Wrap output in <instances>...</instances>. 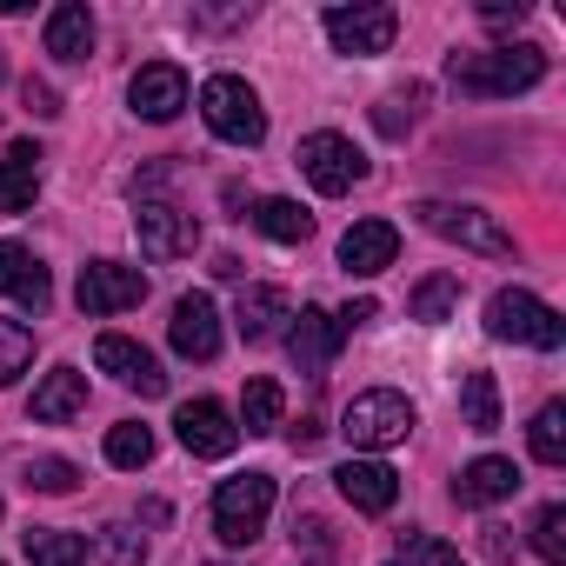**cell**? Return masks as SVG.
<instances>
[{
	"label": "cell",
	"instance_id": "27",
	"mask_svg": "<svg viewBox=\"0 0 566 566\" xmlns=\"http://www.w3.org/2000/svg\"><path fill=\"white\" fill-rule=\"evenodd\" d=\"M280 413H287V394H280L273 380H247V394H240V427H247V433H273Z\"/></svg>",
	"mask_w": 566,
	"mask_h": 566
},
{
	"label": "cell",
	"instance_id": "29",
	"mask_svg": "<svg viewBox=\"0 0 566 566\" xmlns=\"http://www.w3.org/2000/svg\"><path fill=\"white\" fill-rule=\"evenodd\" d=\"M453 307H460V280H453V273H427L420 287H413V321L440 327V321H447Z\"/></svg>",
	"mask_w": 566,
	"mask_h": 566
},
{
	"label": "cell",
	"instance_id": "4",
	"mask_svg": "<svg viewBox=\"0 0 566 566\" xmlns=\"http://www.w3.org/2000/svg\"><path fill=\"white\" fill-rule=\"evenodd\" d=\"M266 513H273V473H233V480H220V493H213V533L227 546H253L266 533Z\"/></svg>",
	"mask_w": 566,
	"mask_h": 566
},
{
	"label": "cell",
	"instance_id": "22",
	"mask_svg": "<svg viewBox=\"0 0 566 566\" xmlns=\"http://www.w3.org/2000/svg\"><path fill=\"white\" fill-rule=\"evenodd\" d=\"M34 193H41V147L34 140H14L8 160H0V213L34 207Z\"/></svg>",
	"mask_w": 566,
	"mask_h": 566
},
{
	"label": "cell",
	"instance_id": "11",
	"mask_svg": "<svg viewBox=\"0 0 566 566\" xmlns=\"http://www.w3.org/2000/svg\"><path fill=\"white\" fill-rule=\"evenodd\" d=\"M94 367H101V374H114L120 387H134L140 400H160V394H167L160 360H154L140 340H127V334H101V340H94Z\"/></svg>",
	"mask_w": 566,
	"mask_h": 566
},
{
	"label": "cell",
	"instance_id": "19",
	"mask_svg": "<svg viewBox=\"0 0 566 566\" xmlns=\"http://www.w3.org/2000/svg\"><path fill=\"white\" fill-rule=\"evenodd\" d=\"M513 493H520V467L500 460V453H480V460L460 467V480H453V500H460V506H493V500H513Z\"/></svg>",
	"mask_w": 566,
	"mask_h": 566
},
{
	"label": "cell",
	"instance_id": "6",
	"mask_svg": "<svg viewBox=\"0 0 566 566\" xmlns=\"http://www.w3.org/2000/svg\"><path fill=\"white\" fill-rule=\"evenodd\" d=\"M340 433H347L360 453H387V447H400V440L413 433V400L394 394V387H374V394H360V400L340 413Z\"/></svg>",
	"mask_w": 566,
	"mask_h": 566
},
{
	"label": "cell",
	"instance_id": "13",
	"mask_svg": "<svg viewBox=\"0 0 566 566\" xmlns=\"http://www.w3.org/2000/svg\"><path fill=\"white\" fill-rule=\"evenodd\" d=\"M400 260V227L394 220H354L347 233H340V266L354 273V280H374V273H387Z\"/></svg>",
	"mask_w": 566,
	"mask_h": 566
},
{
	"label": "cell",
	"instance_id": "25",
	"mask_svg": "<svg viewBox=\"0 0 566 566\" xmlns=\"http://www.w3.org/2000/svg\"><path fill=\"white\" fill-rule=\"evenodd\" d=\"M460 413H467V433H500V387H493V374H467Z\"/></svg>",
	"mask_w": 566,
	"mask_h": 566
},
{
	"label": "cell",
	"instance_id": "32",
	"mask_svg": "<svg viewBox=\"0 0 566 566\" xmlns=\"http://www.w3.org/2000/svg\"><path fill=\"white\" fill-rule=\"evenodd\" d=\"M28 360H34V334H28L21 321H0V387L21 380V374H28Z\"/></svg>",
	"mask_w": 566,
	"mask_h": 566
},
{
	"label": "cell",
	"instance_id": "38",
	"mask_svg": "<svg viewBox=\"0 0 566 566\" xmlns=\"http://www.w3.org/2000/svg\"><path fill=\"white\" fill-rule=\"evenodd\" d=\"M28 107H34L41 120H54V114H61V101H54V87H48V81H28Z\"/></svg>",
	"mask_w": 566,
	"mask_h": 566
},
{
	"label": "cell",
	"instance_id": "30",
	"mask_svg": "<svg viewBox=\"0 0 566 566\" xmlns=\"http://www.w3.org/2000/svg\"><path fill=\"white\" fill-rule=\"evenodd\" d=\"M94 553H101V566H140L147 559V533L134 520H114V526H101Z\"/></svg>",
	"mask_w": 566,
	"mask_h": 566
},
{
	"label": "cell",
	"instance_id": "12",
	"mask_svg": "<svg viewBox=\"0 0 566 566\" xmlns=\"http://www.w3.org/2000/svg\"><path fill=\"white\" fill-rule=\"evenodd\" d=\"M174 433H180V447H187L193 460H227V453L240 447V427H233V413H227L220 400H187V407L174 413Z\"/></svg>",
	"mask_w": 566,
	"mask_h": 566
},
{
	"label": "cell",
	"instance_id": "17",
	"mask_svg": "<svg viewBox=\"0 0 566 566\" xmlns=\"http://www.w3.org/2000/svg\"><path fill=\"white\" fill-rule=\"evenodd\" d=\"M0 294H8V301H21L28 314H48V301H54V280H48V266H41V253H34V247H21V240H8V247H0Z\"/></svg>",
	"mask_w": 566,
	"mask_h": 566
},
{
	"label": "cell",
	"instance_id": "16",
	"mask_svg": "<svg viewBox=\"0 0 566 566\" xmlns=\"http://www.w3.org/2000/svg\"><path fill=\"white\" fill-rule=\"evenodd\" d=\"M127 101H134V114H140V120H154V127H160V120H174V114L187 107V74H180L174 61H147V67L127 81Z\"/></svg>",
	"mask_w": 566,
	"mask_h": 566
},
{
	"label": "cell",
	"instance_id": "8",
	"mask_svg": "<svg viewBox=\"0 0 566 566\" xmlns=\"http://www.w3.org/2000/svg\"><path fill=\"white\" fill-rule=\"evenodd\" d=\"M400 34V14L387 0H354V8H327V41L340 54H387Z\"/></svg>",
	"mask_w": 566,
	"mask_h": 566
},
{
	"label": "cell",
	"instance_id": "7",
	"mask_svg": "<svg viewBox=\"0 0 566 566\" xmlns=\"http://www.w3.org/2000/svg\"><path fill=\"white\" fill-rule=\"evenodd\" d=\"M301 174L314 180V193H354L367 180V154L347 134H307L301 140Z\"/></svg>",
	"mask_w": 566,
	"mask_h": 566
},
{
	"label": "cell",
	"instance_id": "31",
	"mask_svg": "<svg viewBox=\"0 0 566 566\" xmlns=\"http://www.w3.org/2000/svg\"><path fill=\"white\" fill-rule=\"evenodd\" d=\"M107 460L114 467H147L154 460V427H140V420H120V427H107Z\"/></svg>",
	"mask_w": 566,
	"mask_h": 566
},
{
	"label": "cell",
	"instance_id": "2",
	"mask_svg": "<svg viewBox=\"0 0 566 566\" xmlns=\"http://www.w3.org/2000/svg\"><path fill=\"white\" fill-rule=\"evenodd\" d=\"M486 334H493V340L539 347V354H559V340H566V321H559L546 301H533L526 287H500V294L486 301Z\"/></svg>",
	"mask_w": 566,
	"mask_h": 566
},
{
	"label": "cell",
	"instance_id": "39",
	"mask_svg": "<svg viewBox=\"0 0 566 566\" xmlns=\"http://www.w3.org/2000/svg\"><path fill=\"white\" fill-rule=\"evenodd\" d=\"M480 533H486V539H480V546H486V559H513V539H506V526H480Z\"/></svg>",
	"mask_w": 566,
	"mask_h": 566
},
{
	"label": "cell",
	"instance_id": "26",
	"mask_svg": "<svg viewBox=\"0 0 566 566\" xmlns=\"http://www.w3.org/2000/svg\"><path fill=\"white\" fill-rule=\"evenodd\" d=\"M526 440H533V460H539V467H566V407L546 400V407L533 413Z\"/></svg>",
	"mask_w": 566,
	"mask_h": 566
},
{
	"label": "cell",
	"instance_id": "35",
	"mask_svg": "<svg viewBox=\"0 0 566 566\" xmlns=\"http://www.w3.org/2000/svg\"><path fill=\"white\" fill-rule=\"evenodd\" d=\"M413 566H467V559H460V546H447L433 533H413Z\"/></svg>",
	"mask_w": 566,
	"mask_h": 566
},
{
	"label": "cell",
	"instance_id": "24",
	"mask_svg": "<svg viewBox=\"0 0 566 566\" xmlns=\"http://www.w3.org/2000/svg\"><path fill=\"white\" fill-rule=\"evenodd\" d=\"M247 220H253L266 240H280V247H294V240H307V233H314V213H307L301 200H260Z\"/></svg>",
	"mask_w": 566,
	"mask_h": 566
},
{
	"label": "cell",
	"instance_id": "20",
	"mask_svg": "<svg viewBox=\"0 0 566 566\" xmlns=\"http://www.w3.org/2000/svg\"><path fill=\"white\" fill-rule=\"evenodd\" d=\"M280 321H294V301H287V287H247L240 294V307H233V327H240V340H273L280 334Z\"/></svg>",
	"mask_w": 566,
	"mask_h": 566
},
{
	"label": "cell",
	"instance_id": "23",
	"mask_svg": "<svg viewBox=\"0 0 566 566\" xmlns=\"http://www.w3.org/2000/svg\"><path fill=\"white\" fill-rule=\"evenodd\" d=\"M48 54L54 61H87L94 54V14L81 8V0H61V8L48 14Z\"/></svg>",
	"mask_w": 566,
	"mask_h": 566
},
{
	"label": "cell",
	"instance_id": "15",
	"mask_svg": "<svg viewBox=\"0 0 566 566\" xmlns=\"http://www.w3.org/2000/svg\"><path fill=\"white\" fill-rule=\"evenodd\" d=\"M340 321L334 314H321V307H301L294 314V327H287V354H294V367L307 374V380H321L327 367H334V354H340Z\"/></svg>",
	"mask_w": 566,
	"mask_h": 566
},
{
	"label": "cell",
	"instance_id": "14",
	"mask_svg": "<svg viewBox=\"0 0 566 566\" xmlns=\"http://www.w3.org/2000/svg\"><path fill=\"white\" fill-rule=\"evenodd\" d=\"M167 340H174L180 360H213L220 354V307L207 294H180L174 321H167Z\"/></svg>",
	"mask_w": 566,
	"mask_h": 566
},
{
	"label": "cell",
	"instance_id": "37",
	"mask_svg": "<svg viewBox=\"0 0 566 566\" xmlns=\"http://www.w3.org/2000/svg\"><path fill=\"white\" fill-rule=\"evenodd\" d=\"M334 321H340V334H354V327L380 321V301H347V314H334Z\"/></svg>",
	"mask_w": 566,
	"mask_h": 566
},
{
	"label": "cell",
	"instance_id": "1",
	"mask_svg": "<svg viewBox=\"0 0 566 566\" xmlns=\"http://www.w3.org/2000/svg\"><path fill=\"white\" fill-rule=\"evenodd\" d=\"M447 81L460 94H480V101H506V94H526L546 81V54L533 41L520 48H486V54H453L447 61Z\"/></svg>",
	"mask_w": 566,
	"mask_h": 566
},
{
	"label": "cell",
	"instance_id": "36",
	"mask_svg": "<svg viewBox=\"0 0 566 566\" xmlns=\"http://www.w3.org/2000/svg\"><path fill=\"white\" fill-rule=\"evenodd\" d=\"M480 21H486L493 34H506V28H520V21H526V0H486Z\"/></svg>",
	"mask_w": 566,
	"mask_h": 566
},
{
	"label": "cell",
	"instance_id": "9",
	"mask_svg": "<svg viewBox=\"0 0 566 566\" xmlns=\"http://www.w3.org/2000/svg\"><path fill=\"white\" fill-rule=\"evenodd\" d=\"M81 314L87 321H107V314H127V307H140L147 301V273L140 266H120V260H94V266H81Z\"/></svg>",
	"mask_w": 566,
	"mask_h": 566
},
{
	"label": "cell",
	"instance_id": "28",
	"mask_svg": "<svg viewBox=\"0 0 566 566\" xmlns=\"http://www.w3.org/2000/svg\"><path fill=\"white\" fill-rule=\"evenodd\" d=\"M28 559L34 566H81L87 559V539L81 533H61V526H34L28 533Z\"/></svg>",
	"mask_w": 566,
	"mask_h": 566
},
{
	"label": "cell",
	"instance_id": "18",
	"mask_svg": "<svg viewBox=\"0 0 566 566\" xmlns=\"http://www.w3.org/2000/svg\"><path fill=\"white\" fill-rule=\"evenodd\" d=\"M334 486H340V500H347L354 513H387V506L400 500V473L380 467V460H347V467L334 473Z\"/></svg>",
	"mask_w": 566,
	"mask_h": 566
},
{
	"label": "cell",
	"instance_id": "21",
	"mask_svg": "<svg viewBox=\"0 0 566 566\" xmlns=\"http://www.w3.org/2000/svg\"><path fill=\"white\" fill-rule=\"evenodd\" d=\"M87 407V374H74V367H54L41 387H34V400H28V413L41 420V427H61V420H74Z\"/></svg>",
	"mask_w": 566,
	"mask_h": 566
},
{
	"label": "cell",
	"instance_id": "34",
	"mask_svg": "<svg viewBox=\"0 0 566 566\" xmlns=\"http://www.w3.org/2000/svg\"><path fill=\"white\" fill-rule=\"evenodd\" d=\"M28 486L34 493H74L81 486V467L74 460H28Z\"/></svg>",
	"mask_w": 566,
	"mask_h": 566
},
{
	"label": "cell",
	"instance_id": "3",
	"mask_svg": "<svg viewBox=\"0 0 566 566\" xmlns=\"http://www.w3.org/2000/svg\"><path fill=\"white\" fill-rule=\"evenodd\" d=\"M200 114H207V127H213L220 140H233V147H260V140H266V107H260V94H253L240 74H213V81L200 87Z\"/></svg>",
	"mask_w": 566,
	"mask_h": 566
},
{
	"label": "cell",
	"instance_id": "5",
	"mask_svg": "<svg viewBox=\"0 0 566 566\" xmlns=\"http://www.w3.org/2000/svg\"><path fill=\"white\" fill-rule=\"evenodd\" d=\"M413 213H420V227H427V233H440V240H453V247H467V253H486V260H506V253H513V233H506L486 207L420 200Z\"/></svg>",
	"mask_w": 566,
	"mask_h": 566
},
{
	"label": "cell",
	"instance_id": "33",
	"mask_svg": "<svg viewBox=\"0 0 566 566\" xmlns=\"http://www.w3.org/2000/svg\"><path fill=\"white\" fill-rule=\"evenodd\" d=\"M533 553H539L546 566H566V506H539V520H533Z\"/></svg>",
	"mask_w": 566,
	"mask_h": 566
},
{
	"label": "cell",
	"instance_id": "10",
	"mask_svg": "<svg viewBox=\"0 0 566 566\" xmlns=\"http://www.w3.org/2000/svg\"><path fill=\"white\" fill-rule=\"evenodd\" d=\"M134 227H140V247L154 260H180V253L200 247V220L187 207H174V200H140L134 207Z\"/></svg>",
	"mask_w": 566,
	"mask_h": 566
}]
</instances>
